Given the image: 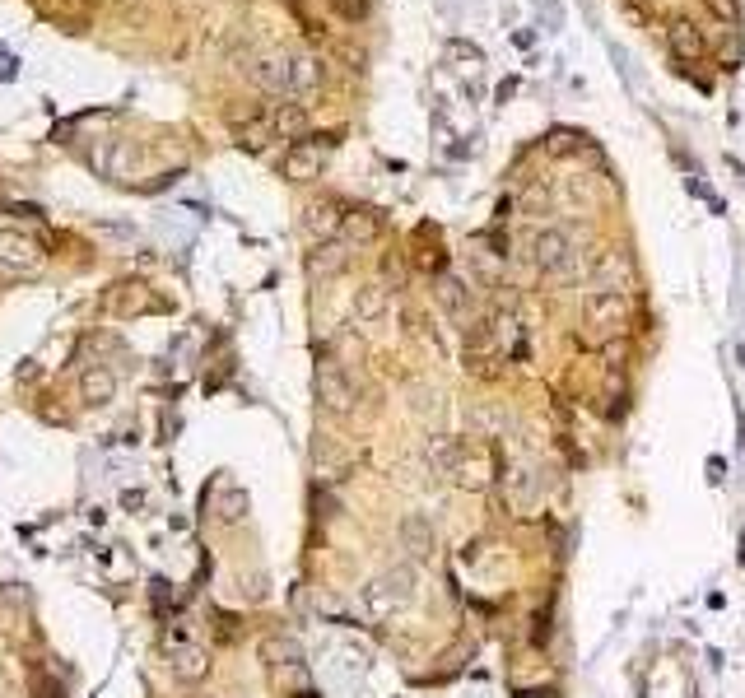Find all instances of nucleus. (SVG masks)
Instances as JSON below:
<instances>
[{"mask_svg":"<svg viewBox=\"0 0 745 698\" xmlns=\"http://www.w3.org/2000/svg\"><path fill=\"white\" fill-rule=\"evenodd\" d=\"M317 84H322V66H317V56H308V52L289 56V89L308 94V89H317Z\"/></svg>","mask_w":745,"mask_h":698,"instance_id":"8","label":"nucleus"},{"mask_svg":"<svg viewBox=\"0 0 745 698\" xmlns=\"http://www.w3.org/2000/svg\"><path fill=\"white\" fill-rule=\"evenodd\" d=\"M317 401H322L326 410H336V415H345V410L354 405L350 377L340 373L336 363H322V368H317Z\"/></svg>","mask_w":745,"mask_h":698,"instance_id":"3","label":"nucleus"},{"mask_svg":"<svg viewBox=\"0 0 745 698\" xmlns=\"http://www.w3.org/2000/svg\"><path fill=\"white\" fill-rule=\"evenodd\" d=\"M266 661H271V666H275L280 675H289V671H298L303 652H298L294 638H271V643H266Z\"/></svg>","mask_w":745,"mask_h":698,"instance_id":"10","label":"nucleus"},{"mask_svg":"<svg viewBox=\"0 0 745 698\" xmlns=\"http://www.w3.org/2000/svg\"><path fill=\"white\" fill-rule=\"evenodd\" d=\"M410 596H415V568H387V573H378V578L368 582L364 601L373 615H392V610H401V605H410Z\"/></svg>","mask_w":745,"mask_h":698,"instance_id":"1","label":"nucleus"},{"mask_svg":"<svg viewBox=\"0 0 745 698\" xmlns=\"http://www.w3.org/2000/svg\"><path fill=\"white\" fill-rule=\"evenodd\" d=\"M317 168H322V154H317V149H294L285 163V173L298 177V182H303V177H317Z\"/></svg>","mask_w":745,"mask_h":698,"instance_id":"13","label":"nucleus"},{"mask_svg":"<svg viewBox=\"0 0 745 698\" xmlns=\"http://www.w3.org/2000/svg\"><path fill=\"white\" fill-rule=\"evenodd\" d=\"M401 545L410 550V559H429L438 545L434 522H429L424 512H406V517H401Z\"/></svg>","mask_w":745,"mask_h":698,"instance_id":"4","label":"nucleus"},{"mask_svg":"<svg viewBox=\"0 0 745 698\" xmlns=\"http://www.w3.org/2000/svg\"><path fill=\"white\" fill-rule=\"evenodd\" d=\"M247 80L266 89V94H280L289 89V56H252V66H247Z\"/></svg>","mask_w":745,"mask_h":698,"instance_id":"5","label":"nucleus"},{"mask_svg":"<svg viewBox=\"0 0 745 698\" xmlns=\"http://www.w3.org/2000/svg\"><path fill=\"white\" fill-rule=\"evenodd\" d=\"M354 308H359V317H368V322L382 317V312H387V289H382V284H364L359 298H354Z\"/></svg>","mask_w":745,"mask_h":698,"instance_id":"12","label":"nucleus"},{"mask_svg":"<svg viewBox=\"0 0 745 698\" xmlns=\"http://www.w3.org/2000/svg\"><path fill=\"white\" fill-rule=\"evenodd\" d=\"M308 224H312V233H331L336 229V210H331V205H312Z\"/></svg>","mask_w":745,"mask_h":698,"instance_id":"16","label":"nucleus"},{"mask_svg":"<svg viewBox=\"0 0 745 698\" xmlns=\"http://www.w3.org/2000/svg\"><path fill=\"white\" fill-rule=\"evenodd\" d=\"M173 671H177V680H196V675H205V647L173 643Z\"/></svg>","mask_w":745,"mask_h":698,"instance_id":"9","label":"nucleus"},{"mask_svg":"<svg viewBox=\"0 0 745 698\" xmlns=\"http://www.w3.org/2000/svg\"><path fill=\"white\" fill-rule=\"evenodd\" d=\"M345 266H350V247H345V242H322V247H312L308 252V270L317 275V280L340 275Z\"/></svg>","mask_w":745,"mask_h":698,"instance_id":"6","label":"nucleus"},{"mask_svg":"<svg viewBox=\"0 0 745 698\" xmlns=\"http://www.w3.org/2000/svg\"><path fill=\"white\" fill-rule=\"evenodd\" d=\"M536 261H541V270H550V275H569V266H573L569 242L559 238V233H545V238L536 242Z\"/></svg>","mask_w":745,"mask_h":698,"instance_id":"7","label":"nucleus"},{"mask_svg":"<svg viewBox=\"0 0 745 698\" xmlns=\"http://www.w3.org/2000/svg\"><path fill=\"white\" fill-rule=\"evenodd\" d=\"M303 108H298V103H289V108H280L275 112V135H298L303 131Z\"/></svg>","mask_w":745,"mask_h":698,"instance_id":"15","label":"nucleus"},{"mask_svg":"<svg viewBox=\"0 0 745 698\" xmlns=\"http://www.w3.org/2000/svg\"><path fill=\"white\" fill-rule=\"evenodd\" d=\"M42 266V242L33 233H0V275H33Z\"/></svg>","mask_w":745,"mask_h":698,"instance_id":"2","label":"nucleus"},{"mask_svg":"<svg viewBox=\"0 0 745 698\" xmlns=\"http://www.w3.org/2000/svg\"><path fill=\"white\" fill-rule=\"evenodd\" d=\"M536 489H541V475H531L527 466H517L513 470V498H517V508H531Z\"/></svg>","mask_w":745,"mask_h":698,"instance_id":"14","label":"nucleus"},{"mask_svg":"<svg viewBox=\"0 0 745 698\" xmlns=\"http://www.w3.org/2000/svg\"><path fill=\"white\" fill-rule=\"evenodd\" d=\"M80 391H84V401L89 405H108L112 391H117V382H112V373H103V368H89L84 382H80Z\"/></svg>","mask_w":745,"mask_h":698,"instance_id":"11","label":"nucleus"}]
</instances>
